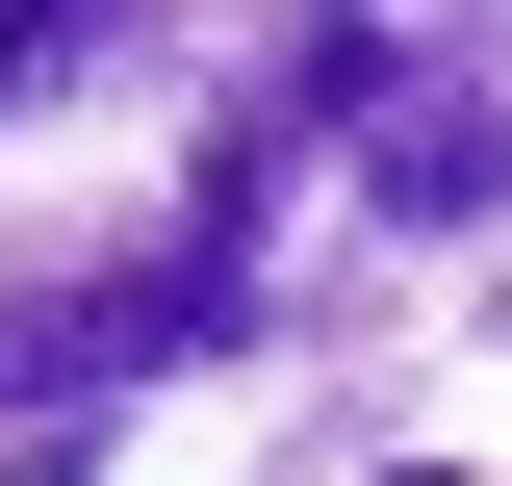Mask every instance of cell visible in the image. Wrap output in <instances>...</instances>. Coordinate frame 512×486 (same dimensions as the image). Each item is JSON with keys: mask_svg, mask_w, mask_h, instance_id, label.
Listing matches in <instances>:
<instances>
[{"mask_svg": "<svg viewBox=\"0 0 512 486\" xmlns=\"http://www.w3.org/2000/svg\"><path fill=\"white\" fill-rule=\"evenodd\" d=\"M231 333H256V256H128V282H52V307H26V333H0V410H26V435H103V384H154V359H231Z\"/></svg>", "mask_w": 512, "mask_h": 486, "instance_id": "obj_1", "label": "cell"}, {"mask_svg": "<svg viewBox=\"0 0 512 486\" xmlns=\"http://www.w3.org/2000/svg\"><path fill=\"white\" fill-rule=\"evenodd\" d=\"M359 205L384 231H512V103L461 52H384L359 26Z\"/></svg>", "mask_w": 512, "mask_h": 486, "instance_id": "obj_2", "label": "cell"}, {"mask_svg": "<svg viewBox=\"0 0 512 486\" xmlns=\"http://www.w3.org/2000/svg\"><path fill=\"white\" fill-rule=\"evenodd\" d=\"M410 486H436V461H410Z\"/></svg>", "mask_w": 512, "mask_h": 486, "instance_id": "obj_3", "label": "cell"}]
</instances>
